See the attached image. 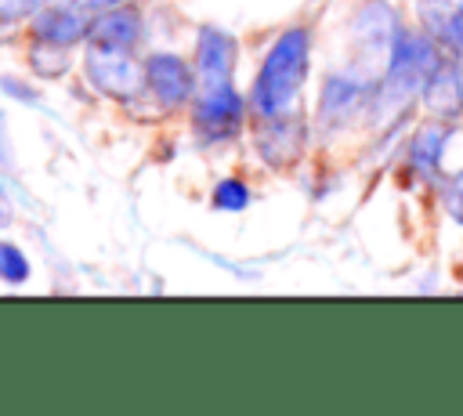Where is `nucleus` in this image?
<instances>
[{
	"label": "nucleus",
	"instance_id": "15",
	"mask_svg": "<svg viewBox=\"0 0 463 416\" xmlns=\"http://www.w3.org/2000/svg\"><path fill=\"white\" fill-rule=\"evenodd\" d=\"M449 213H456V217L463 221V181H456V184L449 188Z\"/></svg>",
	"mask_w": 463,
	"mask_h": 416
},
{
	"label": "nucleus",
	"instance_id": "13",
	"mask_svg": "<svg viewBox=\"0 0 463 416\" xmlns=\"http://www.w3.org/2000/svg\"><path fill=\"white\" fill-rule=\"evenodd\" d=\"M250 203V192L242 181H221L217 192H213V206L217 210H246Z\"/></svg>",
	"mask_w": 463,
	"mask_h": 416
},
{
	"label": "nucleus",
	"instance_id": "4",
	"mask_svg": "<svg viewBox=\"0 0 463 416\" xmlns=\"http://www.w3.org/2000/svg\"><path fill=\"white\" fill-rule=\"evenodd\" d=\"M145 83L163 105H177L192 90V76L177 54H152L145 61Z\"/></svg>",
	"mask_w": 463,
	"mask_h": 416
},
{
	"label": "nucleus",
	"instance_id": "18",
	"mask_svg": "<svg viewBox=\"0 0 463 416\" xmlns=\"http://www.w3.org/2000/svg\"><path fill=\"white\" fill-rule=\"evenodd\" d=\"M83 4H90V7H116L119 0H83Z\"/></svg>",
	"mask_w": 463,
	"mask_h": 416
},
{
	"label": "nucleus",
	"instance_id": "16",
	"mask_svg": "<svg viewBox=\"0 0 463 416\" xmlns=\"http://www.w3.org/2000/svg\"><path fill=\"white\" fill-rule=\"evenodd\" d=\"M11 213H14V210H11V199H7L4 188H0V224H11Z\"/></svg>",
	"mask_w": 463,
	"mask_h": 416
},
{
	"label": "nucleus",
	"instance_id": "9",
	"mask_svg": "<svg viewBox=\"0 0 463 416\" xmlns=\"http://www.w3.org/2000/svg\"><path fill=\"white\" fill-rule=\"evenodd\" d=\"M141 33V18L134 11H109L90 25V43H105V47H119L130 51L134 40Z\"/></svg>",
	"mask_w": 463,
	"mask_h": 416
},
{
	"label": "nucleus",
	"instance_id": "14",
	"mask_svg": "<svg viewBox=\"0 0 463 416\" xmlns=\"http://www.w3.org/2000/svg\"><path fill=\"white\" fill-rule=\"evenodd\" d=\"M445 36H449V40H452V43H456V47L463 51V4H459V7H456V11L449 14V25H445Z\"/></svg>",
	"mask_w": 463,
	"mask_h": 416
},
{
	"label": "nucleus",
	"instance_id": "8",
	"mask_svg": "<svg viewBox=\"0 0 463 416\" xmlns=\"http://www.w3.org/2000/svg\"><path fill=\"white\" fill-rule=\"evenodd\" d=\"M423 98H427V105L434 112L456 116L463 109V80H459V72L452 65H438L430 72V80L423 83Z\"/></svg>",
	"mask_w": 463,
	"mask_h": 416
},
{
	"label": "nucleus",
	"instance_id": "3",
	"mask_svg": "<svg viewBox=\"0 0 463 416\" xmlns=\"http://www.w3.org/2000/svg\"><path fill=\"white\" fill-rule=\"evenodd\" d=\"M87 76L98 90H105L109 98H134L141 87V72L137 65L127 58V51L119 47H105V43H90L87 47Z\"/></svg>",
	"mask_w": 463,
	"mask_h": 416
},
{
	"label": "nucleus",
	"instance_id": "17",
	"mask_svg": "<svg viewBox=\"0 0 463 416\" xmlns=\"http://www.w3.org/2000/svg\"><path fill=\"white\" fill-rule=\"evenodd\" d=\"M65 0H25V7H33V11H43V7H61Z\"/></svg>",
	"mask_w": 463,
	"mask_h": 416
},
{
	"label": "nucleus",
	"instance_id": "1",
	"mask_svg": "<svg viewBox=\"0 0 463 416\" xmlns=\"http://www.w3.org/2000/svg\"><path fill=\"white\" fill-rule=\"evenodd\" d=\"M304 76H307V33L289 29L275 40V47L268 51V58L253 80V109L268 119L282 116L293 105Z\"/></svg>",
	"mask_w": 463,
	"mask_h": 416
},
{
	"label": "nucleus",
	"instance_id": "6",
	"mask_svg": "<svg viewBox=\"0 0 463 416\" xmlns=\"http://www.w3.org/2000/svg\"><path fill=\"white\" fill-rule=\"evenodd\" d=\"M232 61H235L232 40L224 33H217V29H203L199 33V80H203V87L228 83Z\"/></svg>",
	"mask_w": 463,
	"mask_h": 416
},
{
	"label": "nucleus",
	"instance_id": "7",
	"mask_svg": "<svg viewBox=\"0 0 463 416\" xmlns=\"http://www.w3.org/2000/svg\"><path fill=\"white\" fill-rule=\"evenodd\" d=\"M83 33H87V22H83L76 11H69L65 4H61V7H43V11L33 18V36H36L40 43L69 47V43H76Z\"/></svg>",
	"mask_w": 463,
	"mask_h": 416
},
{
	"label": "nucleus",
	"instance_id": "11",
	"mask_svg": "<svg viewBox=\"0 0 463 416\" xmlns=\"http://www.w3.org/2000/svg\"><path fill=\"white\" fill-rule=\"evenodd\" d=\"M29 61L40 76H61L65 72V54H61L58 43H40L36 40V47L29 51Z\"/></svg>",
	"mask_w": 463,
	"mask_h": 416
},
{
	"label": "nucleus",
	"instance_id": "10",
	"mask_svg": "<svg viewBox=\"0 0 463 416\" xmlns=\"http://www.w3.org/2000/svg\"><path fill=\"white\" fill-rule=\"evenodd\" d=\"M441 148H445V127H423L412 141V163L420 170H434L441 159Z\"/></svg>",
	"mask_w": 463,
	"mask_h": 416
},
{
	"label": "nucleus",
	"instance_id": "5",
	"mask_svg": "<svg viewBox=\"0 0 463 416\" xmlns=\"http://www.w3.org/2000/svg\"><path fill=\"white\" fill-rule=\"evenodd\" d=\"M239 116H242V101L232 90V83L206 87L199 105H195V119L206 134H232L239 127Z\"/></svg>",
	"mask_w": 463,
	"mask_h": 416
},
{
	"label": "nucleus",
	"instance_id": "12",
	"mask_svg": "<svg viewBox=\"0 0 463 416\" xmlns=\"http://www.w3.org/2000/svg\"><path fill=\"white\" fill-rule=\"evenodd\" d=\"M0 279H7V282H25L29 279V260L11 242H0Z\"/></svg>",
	"mask_w": 463,
	"mask_h": 416
},
{
	"label": "nucleus",
	"instance_id": "2",
	"mask_svg": "<svg viewBox=\"0 0 463 416\" xmlns=\"http://www.w3.org/2000/svg\"><path fill=\"white\" fill-rule=\"evenodd\" d=\"M438 69V54L430 47V40H420V36H402L394 43V54H391V69H387V94H394L398 101H405L409 94H416L430 72Z\"/></svg>",
	"mask_w": 463,
	"mask_h": 416
}]
</instances>
